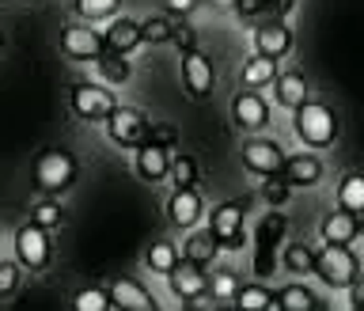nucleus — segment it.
<instances>
[{
  "label": "nucleus",
  "mask_w": 364,
  "mask_h": 311,
  "mask_svg": "<svg viewBox=\"0 0 364 311\" xmlns=\"http://www.w3.org/2000/svg\"><path fill=\"white\" fill-rule=\"evenodd\" d=\"M216 255H220V239L213 236V228H205V232H193L186 236V243H182V258L193 262V266H213Z\"/></svg>",
  "instance_id": "412c9836"
},
{
  "label": "nucleus",
  "mask_w": 364,
  "mask_h": 311,
  "mask_svg": "<svg viewBox=\"0 0 364 311\" xmlns=\"http://www.w3.org/2000/svg\"><path fill=\"white\" fill-rule=\"evenodd\" d=\"M235 307H239V311H277V292L266 289L262 281L243 285V289H239V296H235Z\"/></svg>",
  "instance_id": "b1692460"
},
{
  "label": "nucleus",
  "mask_w": 364,
  "mask_h": 311,
  "mask_svg": "<svg viewBox=\"0 0 364 311\" xmlns=\"http://www.w3.org/2000/svg\"><path fill=\"white\" fill-rule=\"evenodd\" d=\"M68 107H73V114L80 122H107L114 114V107H118V99L110 95V88L80 80V84H73V91H68Z\"/></svg>",
  "instance_id": "20e7f679"
},
{
  "label": "nucleus",
  "mask_w": 364,
  "mask_h": 311,
  "mask_svg": "<svg viewBox=\"0 0 364 311\" xmlns=\"http://www.w3.org/2000/svg\"><path fill=\"white\" fill-rule=\"evenodd\" d=\"M171 42H175L182 53H186V50H198V31H193V27H175Z\"/></svg>",
  "instance_id": "58836bf2"
},
{
  "label": "nucleus",
  "mask_w": 364,
  "mask_h": 311,
  "mask_svg": "<svg viewBox=\"0 0 364 311\" xmlns=\"http://www.w3.org/2000/svg\"><path fill=\"white\" fill-rule=\"evenodd\" d=\"M304 99H307V80L300 73H277V80H273V102L284 110H296Z\"/></svg>",
  "instance_id": "4be33fe9"
},
{
  "label": "nucleus",
  "mask_w": 364,
  "mask_h": 311,
  "mask_svg": "<svg viewBox=\"0 0 364 311\" xmlns=\"http://www.w3.org/2000/svg\"><path fill=\"white\" fill-rule=\"evenodd\" d=\"M76 156L65 152V148H46V152H38V159H34V182L46 190V194H65L68 186L76 182Z\"/></svg>",
  "instance_id": "7ed1b4c3"
},
{
  "label": "nucleus",
  "mask_w": 364,
  "mask_h": 311,
  "mask_svg": "<svg viewBox=\"0 0 364 311\" xmlns=\"http://www.w3.org/2000/svg\"><path fill=\"white\" fill-rule=\"evenodd\" d=\"M167 179H171V186H198V159L193 156H171Z\"/></svg>",
  "instance_id": "7c9ffc66"
},
{
  "label": "nucleus",
  "mask_w": 364,
  "mask_h": 311,
  "mask_svg": "<svg viewBox=\"0 0 364 311\" xmlns=\"http://www.w3.org/2000/svg\"><path fill=\"white\" fill-rule=\"evenodd\" d=\"M19 270H23L19 258H16V262H4V258H0V300L19 289Z\"/></svg>",
  "instance_id": "4c0bfd02"
},
{
  "label": "nucleus",
  "mask_w": 364,
  "mask_h": 311,
  "mask_svg": "<svg viewBox=\"0 0 364 311\" xmlns=\"http://www.w3.org/2000/svg\"><path fill=\"white\" fill-rule=\"evenodd\" d=\"M201 216H205L201 194L193 186H175V194L167 198V221L175 224L178 232H190V228H198Z\"/></svg>",
  "instance_id": "ddd939ff"
},
{
  "label": "nucleus",
  "mask_w": 364,
  "mask_h": 311,
  "mask_svg": "<svg viewBox=\"0 0 364 311\" xmlns=\"http://www.w3.org/2000/svg\"><path fill=\"white\" fill-rule=\"evenodd\" d=\"M61 53L73 61H99L107 53V38L95 27H65L61 31Z\"/></svg>",
  "instance_id": "f8f14e48"
},
{
  "label": "nucleus",
  "mask_w": 364,
  "mask_h": 311,
  "mask_svg": "<svg viewBox=\"0 0 364 311\" xmlns=\"http://www.w3.org/2000/svg\"><path fill=\"white\" fill-rule=\"evenodd\" d=\"M318 236L326 239V243H353V239L360 236V216L349 213V209H338L323 216V224H318Z\"/></svg>",
  "instance_id": "f3484780"
},
{
  "label": "nucleus",
  "mask_w": 364,
  "mask_h": 311,
  "mask_svg": "<svg viewBox=\"0 0 364 311\" xmlns=\"http://www.w3.org/2000/svg\"><path fill=\"white\" fill-rule=\"evenodd\" d=\"M102 38H107V50L110 53H133L136 46H141V23L129 19V16H118V19H110V27L102 31Z\"/></svg>",
  "instance_id": "6ab92c4d"
},
{
  "label": "nucleus",
  "mask_w": 364,
  "mask_h": 311,
  "mask_svg": "<svg viewBox=\"0 0 364 311\" xmlns=\"http://www.w3.org/2000/svg\"><path fill=\"white\" fill-rule=\"evenodd\" d=\"M292 50V27L284 19H269L266 27L255 31V53H266V57H289Z\"/></svg>",
  "instance_id": "2eb2a0df"
},
{
  "label": "nucleus",
  "mask_w": 364,
  "mask_h": 311,
  "mask_svg": "<svg viewBox=\"0 0 364 311\" xmlns=\"http://www.w3.org/2000/svg\"><path fill=\"white\" fill-rule=\"evenodd\" d=\"M281 266L289 273H315V247L307 243H289L281 255Z\"/></svg>",
  "instance_id": "cd10ccee"
},
{
  "label": "nucleus",
  "mask_w": 364,
  "mask_h": 311,
  "mask_svg": "<svg viewBox=\"0 0 364 311\" xmlns=\"http://www.w3.org/2000/svg\"><path fill=\"white\" fill-rule=\"evenodd\" d=\"M269 0H235V11L239 16H258V11H266Z\"/></svg>",
  "instance_id": "ea45409f"
},
{
  "label": "nucleus",
  "mask_w": 364,
  "mask_h": 311,
  "mask_svg": "<svg viewBox=\"0 0 364 311\" xmlns=\"http://www.w3.org/2000/svg\"><path fill=\"white\" fill-rule=\"evenodd\" d=\"M232 122H235V130H243V133L266 130V125H269V102L262 99L255 88L235 91V99H232Z\"/></svg>",
  "instance_id": "9d476101"
},
{
  "label": "nucleus",
  "mask_w": 364,
  "mask_h": 311,
  "mask_svg": "<svg viewBox=\"0 0 364 311\" xmlns=\"http://www.w3.org/2000/svg\"><path fill=\"white\" fill-rule=\"evenodd\" d=\"M315 278L326 289H349L360 278V258L349 243H326L323 251H315Z\"/></svg>",
  "instance_id": "f03ea898"
},
{
  "label": "nucleus",
  "mask_w": 364,
  "mask_h": 311,
  "mask_svg": "<svg viewBox=\"0 0 364 311\" xmlns=\"http://www.w3.org/2000/svg\"><path fill=\"white\" fill-rule=\"evenodd\" d=\"M73 307L76 311H110L114 307V300H110V289H80L76 292V300H73Z\"/></svg>",
  "instance_id": "473e14b6"
},
{
  "label": "nucleus",
  "mask_w": 364,
  "mask_h": 311,
  "mask_svg": "<svg viewBox=\"0 0 364 311\" xmlns=\"http://www.w3.org/2000/svg\"><path fill=\"white\" fill-rule=\"evenodd\" d=\"M148 141L164 148H178V130L171 122H148Z\"/></svg>",
  "instance_id": "e433bc0d"
},
{
  "label": "nucleus",
  "mask_w": 364,
  "mask_h": 311,
  "mask_svg": "<svg viewBox=\"0 0 364 311\" xmlns=\"http://www.w3.org/2000/svg\"><path fill=\"white\" fill-rule=\"evenodd\" d=\"M110 300H114V307H122V311H156L152 292H148L141 281H133V278L114 281L110 285Z\"/></svg>",
  "instance_id": "a211bd4d"
},
{
  "label": "nucleus",
  "mask_w": 364,
  "mask_h": 311,
  "mask_svg": "<svg viewBox=\"0 0 364 311\" xmlns=\"http://www.w3.org/2000/svg\"><path fill=\"white\" fill-rule=\"evenodd\" d=\"M102 125H107V137L114 144L136 148V144L148 141V118L136 107H114V114Z\"/></svg>",
  "instance_id": "6e6552de"
},
{
  "label": "nucleus",
  "mask_w": 364,
  "mask_h": 311,
  "mask_svg": "<svg viewBox=\"0 0 364 311\" xmlns=\"http://www.w3.org/2000/svg\"><path fill=\"white\" fill-rule=\"evenodd\" d=\"M277 307L281 311H315L318 296L307 285H284V289H277Z\"/></svg>",
  "instance_id": "bb28decb"
},
{
  "label": "nucleus",
  "mask_w": 364,
  "mask_h": 311,
  "mask_svg": "<svg viewBox=\"0 0 364 311\" xmlns=\"http://www.w3.org/2000/svg\"><path fill=\"white\" fill-rule=\"evenodd\" d=\"M284 228H289V221H284L281 213L262 216L258 236H255V278L258 281H266L269 273H273V262H277V243L284 239Z\"/></svg>",
  "instance_id": "0eeeda50"
},
{
  "label": "nucleus",
  "mask_w": 364,
  "mask_h": 311,
  "mask_svg": "<svg viewBox=\"0 0 364 311\" xmlns=\"http://www.w3.org/2000/svg\"><path fill=\"white\" fill-rule=\"evenodd\" d=\"M292 8H296V0H269V8H266V11H273V19H284Z\"/></svg>",
  "instance_id": "a19ab883"
},
{
  "label": "nucleus",
  "mask_w": 364,
  "mask_h": 311,
  "mask_svg": "<svg viewBox=\"0 0 364 311\" xmlns=\"http://www.w3.org/2000/svg\"><path fill=\"white\" fill-rule=\"evenodd\" d=\"M178 262H182L178 258V247L171 243V239H159V243H152V247L144 251V266L152 270V273H164V278L178 266Z\"/></svg>",
  "instance_id": "393cba45"
},
{
  "label": "nucleus",
  "mask_w": 364,
  "mask_h": 311,
  "mask_svg": "<svg viewBox=\"0 0 364 311\" xmlns=\"http://www.w3.org/2000/svg\"><path fill=\"white\" fill-rule=\"evenodd\" d=\"M360 232H364V213H360Z\"/></svg>",
  "instance_id": "c03bdc74"
},
{
  "label": "nucleus",
  "mask_w": 364,
  "mask_h": 311,
  "mask_svg": "<svg viewBox=\"0 0 364 311\" xmlns=\"http://www.w3.org/2000/svg\"><path fill=\"white\" fill-rule=\"evenodd\" d=\"M216 84V68L201 50H186L182 53V88L190 91V99H209Z\"/></svg>",
  "instance_id": "9b49d317"
},
{
  "label": "nucleus",
  "mask_w": 364,
  "mask_h": 311,
  "mask_svg": "<svg viewBox=\"0 0 364 311\" xmlns=\"http://www.w3.org/2000/svg\"><path fill=\"white\" fill-rule=\"evenodd\" d=\"M277 80V57H266V53H255L250 61L243 65V73H239V88H266Z\"/></svg>",
  "instance_id": "5701e85b"
},
{
  "label": "nucleus",
  "mask_w": 364,
  "mask_h": 311,
  "mask_svg": "<svg viewBox=\"0 0 364 311\" xmlns=\"http://www.w3.org/2000/svg\"><path fill=\"white\" fill-rule=\"evenodd\" d=\"M243 216H247V201H224L213 209L209 228H213V236L220 239V251H243L247 247Z\"/></svg>",
  "instance_id": "423d86ee"
},
{
  "label": "nucleus",
  "mask_w": 364,
  "mask_h": 311,
  "mask_svg": "<svg viewBox=\"0 0 364 311\" xmlns=\"http://www.w3.org/2000/svg\"><path fill=\"white\" fill-rule=\"evenodd\" d=\"M0 50H4V34H0Z\"/></svg>",
  "instance_id": "a18cd8bd"
},
{
  "label": "nucleus",
  "mask_w": 364,
  "mask_h": 311,
  "mask_svg": "<svg viewBox=\"0 0 364 311\" xmlns=\"http://www.w3.org/2000/svg\"><path fill=\"white\" fill-rule=\"evenodd\" d=\"M349 304L357 307V311L364 307V278H357V281L349 285Z\"/></svg>",
  "instance_id": "79ce46f5"
},
{
  "label": "nucleus",
  "mask_w": 364,
  "mask_h": 311,
  "mask_svg": "<svg viewBox=\"0 0 364 311\" xmlns=\"http://www.w3.org/2000/svg\"><path fill=\"white\" fill-rule=\"evenodd\" d=\"M338 205L349 213H364V171H353V175H346L338 182Z\"/></svg>",
  "instance_id": "a878e982"
},
{
  "label": "nucleus",
  "mask_w": 364,
  "mask_h": 311,
  "mask_svg": "<svg viewBox=\"0 0 364 311\" xmlns=\"http://www.w3.org/2000/svg\"><path fill=\"white\" fill-rule=\"evenodd\" d=\"M167 8H171V11H182V16H186V11L198 8V0H167Z\"/></svg>",
  "instance_id": "37998d69"
},
{
  "label": "nucleus",
  "mask_w": 364,
  "mask_h": 311,
  "mask_svg": "<svg viewBox=\"0 0 364 311\" xmlns=\"http://www.w3.org/2000/svg\"><path fill=\"white\" fill-rule=\"evenodd\" d=\"M167 171H171V148L152 144V141L136 144V175H141L144 182L156 186V182L167 179Z\"/></svg>",
  "instance_id": "dca6fc26"
},
{
  "label": "nucleus",
  "mask_w": 364,
  "mask_h": 311,
  "mask_svg": "<svg viewBox=\"0 0 364 311\" xmlns=\"http://www.w3.org/2000/svg\"><path fill=\"white\" fill-rule=\"evenodd\" d=\"M31 221L42 224L46 232H53V228L65 224V213H61V205H57V201H38V205L31 209Z\"/></svg>",
  "instance_id": "72a5a7b5"
},
{
  "label": "nucleus",
  "mask_w": 364,
  "mask_h": 311,
  "mask_svg": "<svg viewBox=\"0 0 364 311\" xmlns=\"http://www.w3.org/2000/svg\"><path fill=\"white\" fill-rule=\"evenodd\" d=\"M95 68H99V76L107 80V84H125V80L133 76V68H129V61H125V53H110V50L95 61Z\"/></svg>",
  "instance_id": "c85d7f7f"
},
{
  "label": "nucleus",
  "mask_w": 364,
  "mask_h": 311,
  "mask_svg": "<svg viewBox=\"0 0 364 311\" xmlns=\"http://www.w3.org/2000/svg\"><path fill=\"white\" fill-rule=\"evenodd\" d=\"M167 285H171V292L178 296V300H193V296H201V292H209V278H205V266H193V262L182 258L175 270L167 273Z\"/></svg>",
  "instance_id": "4468645a"
},
{
  "label": "nucleus",
  "mask_w": 364,
  "mask_h": 311,
  "mask_svg": "<svg viewBox=\"0 0 364 311\" xmlns=\"http://www.w3.org/2000/svg\"><path fill=\"white\" fill-rule=\"evenodd\" d=\"M239 289H243V285H239V278H235V273H228V270H220V273L209 281V292L216 296V300H235Z\"/></svg>",
  "instance_id": "c9c22d12"
},
{
  "label": "nucleus",
  "mask_w": 364,
  "mask_h": 311,
  "mask_svg": "<svg viewBox=\"0 0 364 311\" xmlns=\"http://www.w3.org/2000/svg\"><path fill=\"white\" fill-rule=\"evenodd\" d=\"M289 179H284V175H266V179H262V198H266L269 205H273V209H281V205L284 201H289Z\"/></svg>",
  "instance_id": "f704fd0d"
},
{
  "label": "nucleus",
  "mask_w": 364,
  "mask_h": 311,
  "mask_svg": "<svg viewBox=\"0 0 364 311\" xmlns=\"http://www.w3.org/2000/svg\"><path fill=\"white\" fill-rule=\"evenodd\" d=\"M118 4H122V0H73L76 16H80V19H87V23L114 19V16H118Z\"/></svg>",
  "instance_id": "c756f323"
},
{
  "label": "nucleus",
  "mask_w": 364,
  "mask_h": 311,
  "mask_svg": "<svg viewBox=\"0 0 364 311\" xmlns=\"http://www.w3.org/2000/svg\"><path fill=\"white\" fill-rule=\"evenodd\" d=\"M16 258H19V266L23 270H31V273H42L46 266H50V258H53V243H50V232H46L42 224H23L19 232H16Z\"/></svg>",
  "instance_id": "39448f33"
},
{
  "label": "nucleus",
  "mask_w": 364,
  "mask_h": 311,
  "mask_svg": "<svg viewBox=\"0 0 364 311\" xmlns=\"http://www.w3.org/2000/svg\"><path fill=\"white\" fill-rule=\"evenodd\" d=\"M243 167L250 175H281L284 167V148L277 141H269V137H250L243 141Z\"/></svg>",
  "instance_id": "1a4fd4ad"
},
{
  "label": "nucleus",
  "mask_w": 364,
  "mask_h": 311,
  "mask_svg": "<svg viewBox=\"0 0 364 311\" xmlns=\"http://www.w3.org/2000/svg\"><path fill=\"white\" fill-rule=\"evenodd\" d=\"M171 34H175V23H171L167 16H148L141 23V38L148 46H164V42H171Z\"/></svg>",
  "instance_id": "2f4dec72"
},
{
  "label": "nucleus",
  "mask_w": 364,
  "mask_h": 311,
  "mask_svg": "<svg viewBox=\"0 0 364 311\" xmlns=\"http://www.w3.org/2000/svg\"><path fill=\"white\" fill-rule=\"evenodd\" d=\"M292 133L300 137L307 148H326V144H334V141H338L341 122H338V114L330 110L326 102L304 99L300 107L292 110Z\"/></svg>",
  "instance_id": "f257e3e1"
},
{
  "label": "nucleus",
  "mask_w": 364,
  "mask_h": 311,
  "mask_svg": "<svg viewBox=\"0 0 364 311\" xmlns=\"http://www.w3.org/2000/svg\"><path fill=\"white\" fill-rule=\"evenodd\" d=\"M281 175L289 179V186H318V179H323V164H318V156H311V152L284 156Z\"/></svg>",
  "instance_id": "aec40b11"
}]
</instances>
